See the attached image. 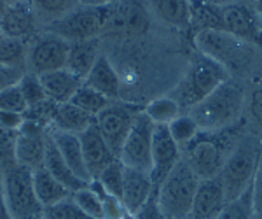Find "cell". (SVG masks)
Returning <instances> with one entry per match:
<instances>
[{
    "instance_id": "1",
    "label": "cell",
    "mask_w": 262,
    "mask_h": 219,
    "mask_svg": "<svg viewBox=\"0 0 262 219\" xmlns=\"http://www.w3.org/2000/svg\"><path fill=\"white\" fill-rule=\"evenodd\" d=\"M245 132L247 125L243 117L238 123L221 130H200L198 135L182 149V158L200 181L219 177Z\"/></svg>"
},
{
    "instance_id": "2",
    "label": "cell",
    "mask_w": 262,
    "mask_h": 219,
    "mask_svg": "<svg viewBox=\"0 0 262 219\" xmlns=\"http://www.w3.org/2000/svg\"><path fill=\"white\" fill-rule=\"evenodd\" d=\"M196 48L222 65L229 75L245 79L262 63V49L222 30H198Z\"/></svg>"
},
{
    "instance_id": "3",
    "label": "cell",
    "mask_w": 262,
    "mask_h": 219,
    "mask_svg": "<svg viewBox=\"0 0 262 219\" xmlns=\"http://www.w3.org/2000/svg\"><path fill=\"white\" fill-rule=\"evenodd\" d=\"M245 93L243 86L238 81L227 79L217 86L206 98L194 105L189 116L196 121L200 130H221L226 126L238 123L245 111Z\"/></svg>"
},
{
    "instance_id": "4",
    "label": "cell",
    "mask_w": 262,
    "mask_h": 219,
    "mask_svg": "<svg viewBox=\"0 0 262 219\" xmlns=\"http://www.w3.org/2000/svg\"><path fill=\"white\" fill-rule=\"evenodd\" d=\"M200 177L191 170L184 158L173 167L168 177L156 191V205L163 219H189L192 210Z\"/></svg>"
},
{
    "instance_id": "5",
    "label": "cell",
    "mask_w": 262,
    "mask_h": 219,
    "mask_svg": "<svg viewBox=\"0 0 262 219\" xmlns=\"http://www.w3.org/2000/svg\"><path fill=\"white\" fill-rule=\"evenodd\" d=\"M229 79V74L222 65L203 53H198L189 67L185 77L175 88L171 98L177 100L182 111H189L206 98L217 86Z\"/></svg>"
},
{
    "instance_id": "6",
    "label": "cell",
    "mask_w": 262,
    "mask_h": 219,
    "mask_svg": "<svg viewBox=\"0 0 262 219\" xmlns=\"http://www.w3.org/2000/svg\"><path fill=\"white\" fill-rule=\"evenodd\" d=\"M260 144V138L245 132L243 137L239 138L236 149L232 151L229 160L224 165L219 177L222 181L227 204H231L232 200L242 196L253 184L257 167H259Z\"/></svg>"
},
{
    "instance_id": "7",
    "label": "cell",
    "mask_w": 262,
    "mask_h": 219,
    "mask_svg": "<svg viewBox=\"0 0 262 219\" xmlns=\"http://www.w3.org/2000/svg\"><path fill=\"white\" fill-rule=\"evenodd\" d=\"M114 6H82L79 9H72L61 18L51 21L48 30L54 35L61 37L67 42H79L98 39L103 33L105 25L111 18Z\"/></svg>"
},
{
    "instance_id": "8",
    "label": "cell",
    "mask_w": 262,
    "mask_h": 219,
    "mask_svg": "<svg viewBox=\"0 0 262 219\" xmlns=\"http://www.w3.org/2000/svg\"><path fill=\"white\" fill-rule=\"evenodd\" d=\"M4 195L12 219H44V207L33 189V172L11 165L2 172Z\"/></svg>"
},
{
    "instance_id": "9",
    "label": "cell",
    "mask_w": 262,
    "mask_h": 219,
    "mask_svg": "<svg viewBox=\"0 0 262 219\" xmlns=\"http://www.w3.org/2000/svg\"><path fill=\"white\" fill-rule=\"evenodd\" d=\"M154 123L143 109L137 114L131 126V132L122 146L119 160L124 167L135 170L147 172L150 175L152 170V141H154Z\"/></svg>"
},
{
    "instance_id": "10",
    "label": "cell",
    "mask_w": 262,
    "mask_h": 219,
    "mask_svg": "<svg viewBox=\"0 0 262 219\" xmlns=\"http://www.w3.org/2000/svg\"><path fill=\"white\" fill-rule=\"evenodd\" d=\"M142 109L133 107V105L126 104H111L107 109L96 116V126H98L101 137L112 149V153L119 158V153L124 146L126 138H128L131 126L137 114Z\"/></svg>"
},
{
    "instance_id": "11",
    "label": "cell",
    "mask_w": 262,
    "mask_h": 219,
    "mask_svg": "<svg viewBox=\"0 0 262 219\" xmlns=\"http://www.w3.org/2000/svg\"><path fill=\"white\" fill-rule=\"evenodd\" d=\"M149 14L145 7L137 0H128L119 6H114V11L105 25L103 33L114 37H124V39H133L140 37L149 30Z\"/></svg>"
},
{
    "instance_id": "12",
    "label": "cell",
    "mask_w": 262,
    "mask_h": 219,
    "mask_svg": "<svg viewBox=\"0 0 262 219\" xmlns=\"http://www.w3.org/2000/svg\"><path fill=\"white\" fill-rule=\"evenodd\" d=\"M70 42H67L61 37L46 35L35 42L30 48L27 56L30 72L42 75L53 72V70H60L67 67V58H69Z\"/></svg>"
},
{
    "instance_id": "13",
    "label": "cell",
    "mask_w": 262,
    "mask_h": 219,
    "mask_svg": "<svg viewBox=\"0 0 262 219\" xmlns=\"http://www.w3.org/2000/svg\"><path fill=\"white\" fill-rule=\"evenodd\" d=\"M46 156V133L44 126L37 121L25 120L16 141L14 160L16 165L27 167L32 172L44 168Z\"/></svg>"
},
{
    "instance_id": "14",
    "label": "cell",
    "mask_w": 262,
    "mask_h": 219,
    "mask_svg": "<svg viewBox=\"0 0 262 219\" xmlns=\"http://www.w3.org/2000/svg\"><path fill=\"white\" fill-rule=\"evenodd\" d=\"M182 151L170 135L166 125L154 126V141H152V170L150 179L154 184V191L161 186V183L168 177L173 167L180 162Z\"/></svg>"
},
{
    "instance_id": "15",
    "label": "cell",
    "mask_w": 262,
    "mask_h": 219,
    "mask_svg": "<svg viewBox=\"0 0 262 219\" xmlns=\"http://www.w3.org/2000/svg\"><path fill=\"white\" fill-rule=\"evenodd\" d=\"M222 28L224 32L262 49V25L243 4L222 6Z\"/></svg>"
},
{
    "instance_id": "16",
    "label": "cell",
    "mask_w": 262,
    "mask_h": 219,
    "mask_svg": "<svg viewBox=\"0 0 262 219\" xmlns=\"http://www.w3.org/2000/svg\"><path fill=\"white\" fill-rule=\"evenodd\" d=\"M154 195V184L147 172L124 167L121 202L131 217H137Z\"/></svg>"
},
{
    "instance_id": "17",
    "label": "cell",
    "mask_w": 262,
    "mask_h": 219,
    "mask_svg": "<svg viewBox=\"0 0 262 219\" xmlns=\"http://www.w3.org/2000/svg\"><path fill=\"white\" fill-rule=\"evenodd\" d=\"M226 207L227 198L221 177L203 179L198 184L189 219H217Z\"/></svg>"
},
{
    "instance_id": "18",
    "label": "cell",
    "mask_w": 262,
    "mask_h": 219,
    "mask_svg": "<svg viewBox=\"0 0 262 219\" xmlns=\"http://www.w3.org/2000/svg\"><path fill=\"white\" fill-rule=\"evenodd\" d=\"M82 147V154H84V163L86 168L90 172L91 181L98 179V175L105 170L112 162H116L117 156L112 153V149L108 147V144L105 142V138L101 137L98 126L91 125L86 132H82L79 135Z\"/></svg>"
},
{
    "instance_id": "19",
    "label": "cell",
    "mask_w": 262,
    "mask_h": 219,
    "mask_svg": "<svg viewBox=\"0 0 262 219\" xmlns=\"http://www.w3.org/2000/svg\"><path fill=\"white\" fill-rule=\"evenodd\" d=\"M39 77L48 98L56 105L70 102L72 96L77 93V90L84 84V79L72 74L69 69L53 70V72L39 75Z\"/></svg>"
},
{
    "instance_id": "20",
    "label": "cell",
    "mask_w": 262,
    "mask_h": 219,
    "mask_svg": "<svg viewBox=\"0 0 262 219\" xmlns=\"http://www.w3.org/2000/svg\"><path fill=\"white\" fill-rule=\"evenodd\" d=\"M35 30V14L27 2L12 4L0 16V33L12 39H23Z\"/></svg>"
},
{
    "instance_id": "21",
    "label": "cell",
    "mask_w": 262,
    "mask_h": 219,
    "mask_svg": "<svg viewBox=\"0 0 262 219\" xmlns=\"http://www.w3.org/2000/svg\"><path fill=\"white\" fill-rule=\"evenodd\" d=\"M84 84L111 100L119 98L121 95V77L105 54H100L90 74L84 79Z\"/></svg>"
},
{
    "instance_id": "22",
    "label": "cell",
    "mask_w": 262,
    "mask_h": 219,
    "mask_svg": "<svg viewBox=\"0 0 262 219\" xmlns=\"http://www.w3.org/2000/svg\"><path fill=\"white\" fill-rule=\"evenodd\" d=\"M51 137H53L54 144H56L58 151H60V154L63 156V160H65V163L70 167V170L81 181L90 184L91 177L86 168V163H84V154H82L79 135L67 133V132H61V130L54 128V130H51Z\"/></svg>"
},
{
    "instance_id": "23",
    "label": "cell",
    "mask_w": 262,
    "mask_h": 219,
    "mask_svg": "<svg viewBox=\"0 0 262 219\" xmlns=\"http://www.w3.org/2000/svg\"><path fill=\"white\" fill-rule=\"evenodd\" d=\"M44 168L49 172L53 177H56L63 186H67L72 193L81 191V189L88 188L90 184L84 183L70 170V167L65 163V160L58 151L56 144H54L51 133H46V156H44Z\"/></svg>"
},
{
    "instance_id": "24",
    "label": "cell",
    "mask_w": 262,
    "mask_h": 219,
    "mask_svg": "<svg viewBox=\"0 0 262 219\" xmlns=\"http://www.w3.org/2000/svg\"><path fill=\"white\" fill-rule=\"evenodd\" d=\"M100 58V41L90 39V41H79L70 42L69 58H67V67L72 74L79 75L81 79H86L90 74L93 65Z\"/></svg>"
},
{
    "instance_id": "25",
    "label": "cell",
    "mask_w": 262,
    "mask_h": 219,
    "mask_svg": "<svg viewBox=\"0 0 262 219\" xmlns=\"http://www.w3.org/2000/svg\"><path fill=\"white\" fill-rule=\"evenodd\" d=\"M95 116L84 112L82 109H79L72 102L56 105V111L53 116L54 128L67 133H74V135H81L91 125H95Z\"/></svg>"
},
{
    "instance_id": "26",
    "label": "cell",
    "mask_w": 262,
    "mask_h": 219,
    "mask_svg": "<svg viewBox=\"0 0 262 219\" xmlns=\"http://www.w3.org/2000/svg\"><path fill=\"white\" fill-rule=\"evenodd\" d=\"M33 189H35L37 198L44 209L60 204V202L72 196L70 189L63 186L56 177H53L46 168H39L33 172Z\"/></svg>"
},
{
    "instance_id": "27",
    "label": "cell",
    "mask_w": 262,
    "mask_h": 219,
    "mask_svg": "<svg viewBox=\"0 0 262 219\" xmlns=\"http://www.w3.org/2000/svg\"><path fill=\"white\" fill-rule=\"evenodd\" d=\"M154 9L166 25L177 28H187L191 25L189 0H154Z\"/></svg>"
},
{
    "instance_id": "28",
    "label": "cell",
    "mask_w": 262,
    "mask_h": 219,
    "mask_svg": "<svg viewBox=\"0 0 262 219\" xmlns=\"http://www.w3.org/2000/svg\"><path fill=\"white\" fill-rule=\"evenodd\" d=\"M149 120L154 125H170L177 117L182 114L180 105L177 104L175 98L171 96H159V98L152 100V102L143 109Z\"/></svg>"
},
{
    "instance_id": "29",
    "label": "cell",
    "mask_w": 262,
    "mask_h": 219,
    "mask_svg": "<svg viewBox=\"0 0 262 219\" xmlns=\"http://www.w3.org/2000/svg\"><path fill=\"white\" fill-rule=\"evenodd\" d=\"M243 120L247 132L262 141V86L252 90L245 96Z\"/></svg>"
},
{
    "instance_id": "30",
    "label": "cell",
    "mask_w": 262,
    "mask_h": 219,
    "mask_svg": "<svg viewBox=\"0 0 262 219\" xmlns=\"http://www.w3.org/2000/svg\"><path fill=\"white\" fill-rule=\"evenodd\" d=\"M70 102L74 105H77L79 109H82L84 112H88V114L96 117L103 109H107L108 105L112 104V100L98 93V91H95L93 88L86 86V84H82V86L77 90V93L72 96Z\"/></svg>"
},
{
    "instance_id": "31",
    "label": "cell",
    "mask_w": 262,
    "mask_h": 219,
    "mask_svg": "<svg viewBox=\"0 0 262 219\" xmlns=\"http://www.w3.org/2000/svg\"><path fill=\"white\" fill-rule=\"evenodd\" d=\"M25 60H27V54H25L23 42L0 33V63L25 69Z\"/></svg>"
},
{
    "instance_id": "32",
    "label": "cell",
    "mask_w": 262,
    "mask_h": 219,
    "mask_svg": "<svg viewBox=\"0 0 262 219\" xmlns=\"http://www.w3.org/2000/svg\"><path fill=\"white\" fill-rule=\"evenodd\" d=\"M168 130H170L171 138L177 142V146H179L182 151L198 135L200 126L196 125V121L189 114H180L175 121H171V123L168 125Z\"/></svg>"
},
{
    "instance_id": "33",
    "label": "cell",
    "mask_w": 262,
    "mask_h": 219,
    "mask_svg": "<svg viewBox=\"0 0 262 219\" xmlns=\"http://www.w3.org/2000/svg\"><path fill=\"white\" fill-rule=\"evenodd\" d=\"M95 181H98L101 184V188H103L108 195H112L121 200L122 181H124V165L121 163V160L117 158L116 162H112L111 165L98 175V179H95Z\"/></svg>"
},
{
    "instance_id": "34",
    "label": "cell",
    "mask_w": 262,
    "mask_h": 219,
    "mask_svg": "<svg viewBox=\"0 0 262 219\" xmlns=\"http://www.w3.org/2000/svg\"><path fill=\"white\" fill-rule=\"evenodd\" d=\"M18 86H19L21 93H23V98H25V102H27L28 109L49 100L44 91V86H42V83H40V77L37 74L27 72L23 75V79L19 81Z\"/></svg>"
},
{
    "instance_id": "35",
    "label": "cell",
    "mask_w": 262,
    "mask_h": 219,
    "mask_svg": "<svg viewBox=\"0 0 262 219\" xmlns=\"http://www.w3.org/2000/svg\"><path fill=\"white\" fill-rule=\"evenodd\" d=\"M72 198L81 207L84 212L93 219H103V204H101L100 195L91 189L90 186L81 189V191L72 193Z\"/></svg>"
},
{
    "instance_id": "36",
    "label": "cell",
    "mask_w": 262,
    "mask_h": 219,
    "mask_svg": "<svg viewBox=\"0 0 262 219\" xmlns=\"http://www.w3.org/2000/svg\"><path fill=\"white\" fill-rule=\"evenodd\" d=\"M252 193H253V184L242 196H238V198L232 200L231 204H227V207L224 209V212L217 219H253L252 217Z\"/></svg>"
},
{
    "instance_id": "37",
    "label": "cell",
    "mask_w": 262,
    "mask_h": 219,
    "mask_svg": "<svg viewBox=\"0 0 262 219\" xmlns=\"http://www.w3.org/2000/svg\"><path fill=\"white\" fill-rule=\"evenodd\" d=\"M44 219H93L74 202L72 196L44 210Z\"/></svg>"
},
{
    "instance_id": "38",
    "label": "cell",
    "mask_w": 262,
    "mask_h": 219,
    "mask_svg": "<svg viewBox=\"0 0 262 219\" xmlns=\"http://www.w3.org/2000/svg\"><path fill=\"white\" fill-rule=\"evenodd\" d=\"M18 133L19 130H11L0 125V163H6L7 167L16 165L14 151H16Z\"/></svg>"
},
{
    "instance_id": "39",
    "label": "cell",
    "mask_w": 262,
    "mask_h": 219,
    "mask_svg": "<svg viewBox=\"0 0 262 219\" xmlns=\"http://www.w3.org/2000/svg\"><path fill=\"white\" fill-rule=\"evenodd\" d=\"M0 109H4V111H12V112H21V114L27 112L28 105L25 102L23 93H21L18 84L0 91Z\"/></svg>"
},
{
    "instance_id": "40",
    "label": "cell",
    "mask_w": 262,
    "mask_h": 219,
    "mask_svg": "<svg viewBox=\"0 0 262 219\" xmlns=\"http://www.w3.org/2000/svg\"><path fill=\"white\" fill-rule=\"evenodd\" d=\"M32 4L37 7V11L42 12V14L51 16V18H53V16L61 18V16H65L69 11H72L70 7H72V4H74V0H32Z\"/></svg>"
},
{
    "instance_id": "41",
    "label": "cell",
    "mask_w": 262,
    "mask_h": 219,
    "mask_svg": "<svg viewBox=\"0 0 262 219\" xmlns=\"http://www.w3.org/2000/svg\"><path fill=\"white\" fill-rule=\"evenodd\" d=\"M252 217L262 219V144H260V156L259 167L253 179V193H252Z\"/></svg>"
},
{
    "instance_id": "42",
    "label": "cell",
    "mask_w": 262,
    "mask_h": 219,
    "mask_svg": "<svg viewBox=\"0 0 262 219\" xmlns=\"http://www.w3.org/2000/svg\"><path fill=\"white\" fill-rule=\"evenodd\" d=\"M25 74H27V72H25V69L0 63V91H4V90H7V88L19 84V81L23 79Z\"/></svg>"
},
{
    "instance_id": "43",
    "label": "cell",
    "mask_w": 262,
    "mask_h": 219,
    "mask_svg": "<svg viewBox=\"0 0 262 219\" xmlns=\"http://www.w3.org/2000/svg\"><path fill=\"white\" fill-rule=\"evenodd\" d=\"M23 123H25V114L0 109V125H2V126L11 128V130H19Z\"/></svg>"
},
{
    "instance_id": "44",
    "label": "cell",
    "mask_w": 262,
    "mask_h": 219,
    "mask_svg": "<svg viewBox=\"0 0 262 219\" xmlns=\"http://www.w3.org/2000/svg\"><path fill=\"white\" fill-rule=\"evenodd\" d=\"M0 219H12L9 207H7L6 195H4V183H2V174H0Z\"/></svg>"
},
{
    "instance_id": "45",
    "label": "cell",
    "mask_w": 262,
    "mask_h": 219,
    "mask_svg": "<svg viewBox=\"0 0 262 219\" xmlns=\"http://www.w3.org/2000/svg\"><path fill=\"white\" fill-rule=\"evenodd\" d=\"M82 6H111L116 0H79Z\"/></svg>"
},
{
    "instance_id": "46",
    "label": "cell",
    "mask_w": 262,
    "mask_h": 219,
    "mask_svg": "<svg viewBox=\"0 0 262 219\" xmlns=\"http://www.w3.org/2000/svg\"><path fill=\"white\" fill-rule=\"evenodd\" d=\"M208 4H213V6H229V4H234V0H205Z\"/></svg>"
},
{
    "instance_id": "47",
    "label": "cell",
    "mask_w": 262,
    "mask_h": 219,
    "mask_svg": "<svg viewBox=\"0 0 262 219\" xmlns=\"http://www.w3.org/2000/svg\"><path fill=\"white\" fill-rule=\"evenodd\" d=\"M7 7H9V4H7L6 0H0V16H2L4 12H6Z\"/></svg>"
},
{
    "instance_id": "48",
    "label": "cell",
    "mask_w": 262,
    "mask_h": 219,
    "mask_svg": "<svg viewBox=\"0 0 262 219\" xmlns=\"http://www.w3.org/2000/svg\"><path fill=\"white\" fill-rule=\"evenodd\" d=\"M255 6H257V11L260 14V25H262V0H255Z\"/></svg>"
},
{
    "instance_id": "49",
    "label": "cell",
    "mask_w": 262,
    "mask_h": 219,
    "mask_svg": "<svg viewBox=\"0 0 262 219\" xmlns=\"http://www.w3.org/2000/svg\"><path fill=\"white\" fill-rule=\"evenodd\" d=\"M7 4H9V6H12V4H18V2H21V0H6Z\"/></svg>"
}]
</instances>
